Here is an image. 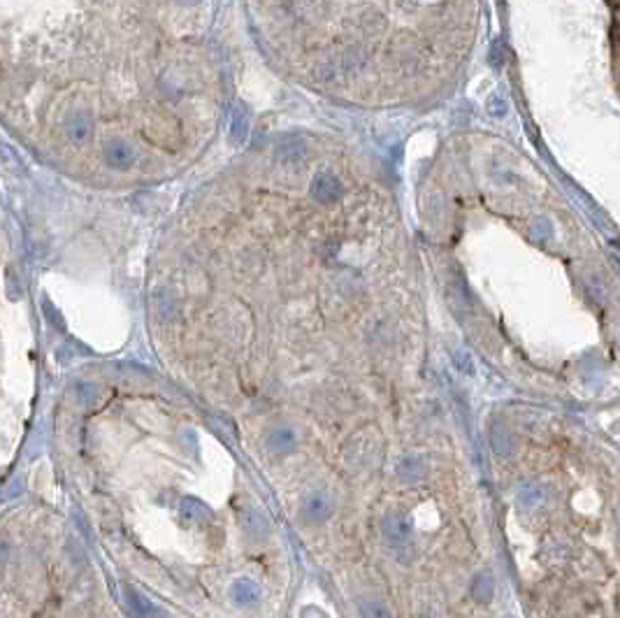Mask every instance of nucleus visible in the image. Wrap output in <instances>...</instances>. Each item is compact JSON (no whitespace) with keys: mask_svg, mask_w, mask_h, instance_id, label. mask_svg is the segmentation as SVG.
Returning a JSON list of instances; mask_svg holds the SVG:
<instances>
[{"mask_svg":"<svg viewBox=\"0 0 620 618\" xmlns=\"http://www.w3.org/2000/svg\"><path fill=\"white\" fill-rule=\"evenodd\" d=\"M63 128H65V135H68V140L75 142V144L89 142V137L93 135V121H91V116L86 114L84 110H72V112H68V116H65V121H63Z\"/></svg>","mask_w":620,"mask_h":618,"instance_id":"3","label":"nucleus"},{"mask_svg":"<svg viewBox=\"0 0 620 618\" xmlns=\"http://www.w3.org/2000/svg\"><path fill=\"white\" fill-rule=\"evenodd\" d=\"M495 593L493 577L488 572H479L472 581V598L477 602H491Z\"/></svg>","mask_w":620,"mask_h":618,"instance_id":"9","label":"nucleus"},{"mask_svg":"<svg viewBox=\"0 0 620 618\" xmlns=\"http://www.w3.org/2000/svg\"><path fill=\"white\" fill-rule=\"evenodd\" d=\"M518 500H521L523 507L535 509L546 500V491H544V486H525V489L521 491V496H518Z\"/></svg>","mask_w":620,"mask_h":618,"instance_id":"12","label":"nucleus"},{"mask_svg":"<svg viewBox=\"0 0 620 618\" xmlns=\"http://www.w3.org/2000/svg\"><path fill=\"white\" fill-rule=\"evenodd\" d=\"M230 595L237 605H253L260 600V586L253 579H237L230 586Z\"/></svg>","mask_w":620,"mask_h":618,"instance_id":"5","label":"nucleus"},{"mask_svg":"<svg viewBox=\"0 0 620 618\" xmlns=\"http://www.w3.org/2000/svg\"><path fill=\"white\" fill-rule=\"evenodd\" d=\"M181 521L184 523H195V521H200V519H205V507H202L198 500H193V498H186L184 503H181Z\"/></svg>","mask_w":620,"mask_h":618,"instance_id":"11","label":"nucleus"},{"mask_svg":"<svg viewBox=\"0 0 620 618\" xmlns=\"http://www.w3.org/2000/svg\"><path fill=\"white\" fill-rule=\"evenodd\" d=\"M360 616L362 618H393L388 607L383 605V602H376V600H365L360 602Z\"/></svg>","mask_w":620,"mask_h":618,"instance_id":"14","label":"nucleus"},{"mask_svg":"<svg viewBox=\"0 0 620 618\" xmlns=\"http://www.w3.org/2000/svg\"><path fill=\"white\" fill-rule=\"evenodd\" d=\"M411 535H414V526L407 514L395 512L383 519V537L390 547H397V549L407 547V544L411 542Z\"/></svg>","mask_w":620,"mask_h":618,"instance_id":"1","label":"nucleus"},{"mask_svg":"<svg viewBox=\"0 0 620 618\" xmlns=\"http://www.w3.org/2000/svg\"><path fill=\"white\" fill-rule=\"evenodd\" d=\"M330 512H332V503H330V498H327L325 493H311V496H307V500H304V505H302V519L307 523L325 521L327 516H330Z\"/></svg>","mask_w":620,"mask_h":618,"instance_id":"4","label":"nucleus"},{"mask_svg":"<svg viewBox=\"0 0 620 618\" xmlns=\"http://www.w3.org/2000/svg\"><path fill=\"white\" fill-rule=\"evenodd\" d=\"M0 163H3L5 168L10 170V172H14V174L24 172V163H21L19 154L12 147H7L5 142H0Z\"/></svg>","mask_w":620,"mask_h":618,"instance_id":"13","label":"nucleus"},{"mask_svg":"<svg viewBox=\"0 0 620 618\" xmlns=\"http://www.w3.org/2000/svg\"><path fill=\"white\" fill-rule=\"evenodd\" d=\"M397 475L402 477L404 482H416V479L425 475V463H423L421 456H409L397 465Z\"/></svg>","mask_w":620,"mask_h":618,"instance_id":"10","label":"nucleus"},{"mask_svg":"<svg viewBox=\"0 0 620 618\" xmlns=\"http://www.w3.org/2000/svg\"><path fill=\"white\" fill-rule=\"evenodd\" d=\"M126 598H128V605L133 607V612L140 618H158V609L154 602L144 598L142 593H137L135 588H126Z\"/></svg>","mask_w":620,"mask_h":618,"instance_id":"8","label":"nucleus"},{"mask_svg":"<svg viewBox=\"0 0 620 618\" xmlns=\"http://www.w3.org/2000/svg\"><path fill=\"white\" fill-rule=\"evenodd\" d=\"M77 391H79V400H82V402H93V400H96V393H98V388L93 386V384H79Z\"/></svg>","mask_w":620,"mask_h":618,"instance_id":"16","label":"nucleus"},{"mask_svg":"<svg viewBox=\"0 0 620 618\" xmlns=\"http://www.w3.org/2000/svg\"><path fill=\"white\" fill-rule=\"evenodd\" d=\"M491 444L498 451L500 456H512L516 451V440L514 435H509V430L502 423H495L491 428Z\"/></svg>","mask_w":620,"mask_h":618,"instance_id":"7","label":"nucleus"},{"mask_svg":"<svg viewBox=\"0 0 620 618\" xmlns=\"http://www.w3.org/2000/svg\"><path fill=\"white\" fill-rule=\"evenodd\" d=\"M265 447L272 451V454H286L295 447V433L290 428H276L267 435Z\"/></svg>","mask_w":620,"mask_h":618,"instance_id":"6","label":"nucleus"},{"mask_svg":"<svg viewBox=\"0 0 620 618\" xmlns=\"http://www.w3.org/2000/svg\"><path fill=\"white\" fill-rule=\"evenodd\" d=\"M453 360H456L458 370H463L465 374H474V363H472V358L465 351H458Z\"/></svg>","mask_w":620,"mask_h":618,"instance_id":"15","label":"nucleus"},{"mask_svg":"<svg viewBox=\"0 0 620 618\" xmlns=\"http://www.w3.org/2000/svg\"><path fill=\"white\" fill-rule=\"evenodd\" d=\"M103 158L112 170L123 172L133 168L137 161V154L133 144H128L126 140H109L103 149Z\"/></svg>","mask_w":620,"mask_h":618,"instance_id":"2","label":"nucleus"}]
</instances>
